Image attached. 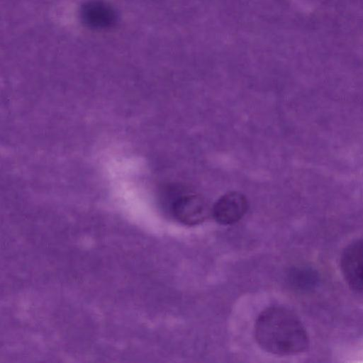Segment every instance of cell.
<instances>
[{"label": "cell", "instance_id": "5", "mask_svg": "<svg viewBox=\"0 0 363 363\" xmlns=\"http://www.w3.org/2000/svg\"><path fill=\"white\" fill-rule=\"evenodd\" d=\"M86 23L94 28H104L113 22L114 13L107 5L99 2L86 4L82 10Z\"/></svg>", "mask_w": 363, "mask_h": 363}, {"label": "cell", "instance_id": "3", "mask_svg": "<svg viewBox=\"0 0 363 363\" xmlns=\"http://www.w3.org/2000/svg\"><path fill=\"white\" fill-rule=\"evenodd\" d=\"M174 217L186 225H196L205 220L208 214L207 203L195 194H184L177 196L172 203Z\"/></svg>", "mask_w": 363, "mask_h": 363}, {"label": "cell", "instance_id": "4", "mask_svg": "<svg viewBox=\"0 0 363 363\" xmlns=\"http://www.w3.org/2000/svg\"><path fill=\"white\" fill-rule=\"evenodd\" d=\"M248 202L240 192H228L214 203L212 214L215 220L223 225H230L240 220L247 211Z\"/></svg>", "mask_w": 363, "mask_h": 363}, {"label": "cell", "instance_id": "1", "mask_svg": "<svg viewBox=\"0 0 363 363\" xmlns=\"http://www.w3.org/2000/svg\"><path fill=\"white\" fill-rule=\"evenodd\" d=\"M255 335L260 347L277 355L301 353L309 344L301 321L294 313L282 307L263 311L256 320Z\"/></svg>", "mask_w": 363, "mask_h": 363}, {"label": "cell", "instance_id": "2", "mask_svg": "<svg viewBox=\"0 0 363 363\" xmlns=\"http://www.w3.org/2000/svg\"><path fill=\"white\" fill-rule=\"evenodd\" d=\"M340 266L347 284L354 290L363 293V239L354 241L345 247Z\"/></svg>", "mask_w": 363, "mask_h": 363}]
</instances>
